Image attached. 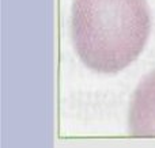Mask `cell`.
Returning <instances> with one entry per match:
<instances>
[{
	"label": "cell",
	"instance_id": "6da1fadb",
	"mask_svg": "<svg viewBox=\"0 0 155 148\" xmlns=\"http://www.w3.org/2000/svg\"><path fill=\"white\" fill-rule=\"evenodd\" d=\"M151 30L146 0H74L71 34L78 56L98 72H117L143 50Z\"/></svg>",
	"mask_w": 155,
	"mask_h": 148
},
{
	"label": "cell",
	"instance_id": "7a4b0ae2",
	"mask_svg": "<svg viewBox=\"0 0 155 148\" xmlns=\"http://www.w3.org/2000/svg\"><path fill=\"white\" fill-rule=\"evenodd\" d=\"M128 125L134 137H155V69L148 72L135 90Z\"/></svg>",
	"mask_w": 155,
	"mask_h": 148
}]
</instances>
